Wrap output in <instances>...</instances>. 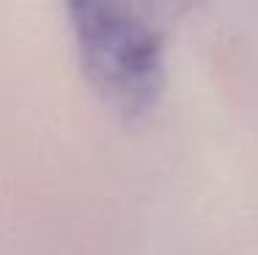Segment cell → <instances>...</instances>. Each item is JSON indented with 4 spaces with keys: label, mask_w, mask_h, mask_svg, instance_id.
Instances as JSON below:
<instances>
[{
    "label": "cell",
    "mask_w": 258,
    "mask_h": 255,
    "mask_svg": "<svg viewBox=\"0 0 258 255\" xmlns=\"http://www.w3.org/2000/svg\"><path fill=\"white\" fill-rule=\"evenodd\" d=\"M83 71L113 110L138 118L165 88V28L129 0H66Z\"/></svg>",
    "instance_id": "6da1fadb"
}]
</instances>
